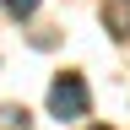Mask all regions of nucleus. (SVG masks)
Here are the masks:
<instances>
[{"label":"nucleus","instance_id":"obj_1","mask_svg":"<svg viewBox=\"0 0 130 130\" xmlns=\"http://www.w3.org/2000/svg\"><path fill=\"white\" fill-rule=\"evenodd\" d=\"M49 114L54 119H81L87 114V81L81 76H60L49 87Z\"/></svg>","mask_w":130,"mask_h":130},{"label":"nucleus","instance_id":"obj_2","mask_svg":"<svg viewBox=\"0 0 130 130\" xmlns=\"http://www.w3.org/2000/svg\"><path fill=\"white\" fill-rule=\"evenodd\" d=\"M103 22H108V32H114V38H130V0H108Z\"/></svg>","mask_w":130,"mask_h":130},{"label":"nucleus","instance_id":"obj_3","mask_svg":"<svg viewBox=\"0 0 130 130\" xmlns=\"http://www.w3.org/2000/svg\"><path fill=\"white\" fill-rule=\"evenodd\" d=\"M0 130H32L27 108H0Z\"/></svg>","mask_w":130,"mask_h":130},{"label":"nucleus","instance_id":"obj_4","mask_svg":"<svg viewBox=\"0 0 130 130\" xmlns=\"http://www.w3.org/2000/svg\"><path fill=\"white\" fill-rule=\"evenodd\" d=\"M6 11H11V16H32V11H38V0H6Z\"/></svg>","mask_w":130,"mask_h":130}]
</instances>
